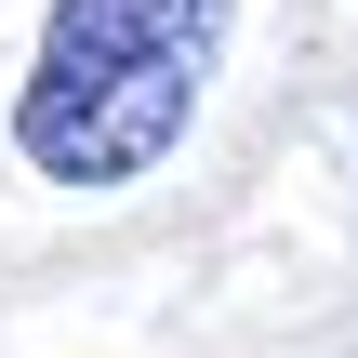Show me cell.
Segmentation results:
<instances>
[{"mask_svg":"<svg viewBox=\"0 0 358 358\" xmlns=\"http://www.w3.org/2000/svg\"><path fill=\"white\" fill-rule=\"evenodd\" d=\"M213 66L226 0H53L13 93V159L40 186H133L186 146Z\"/></svg>","mask_w":358,"mask_h":358,"instance_id":"cell-1","label":"cell"}]
</instances>
